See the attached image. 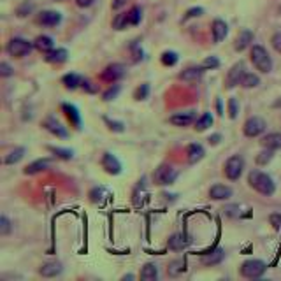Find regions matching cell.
I'll return each mask as SVG.
<instances>
[{"label":"cell","mask_w":281,"mask_h":281,"mask_svg":"<svg viewBox=\"0 0 281 281\" xmlns=\"http://www.w3.org/2000/svg\"><path fill=\"white\" fill-rule=\"evenodd\" d=\"M248 183L253 190H257L259 193L262 195H273L276 192V185H274L273 178H271L269 174L262 172V170H252L248 174Z\"/></svg>","instance_id":"obj_1"},{"label":"cell","mask_w":281,"mask_h":281,"mask_svg":"<svg viewBox=\"0 0 281 281\" xmlns=\"http://www.w3.org/2000/svg\"><path fill=\"white\" fill-rule=\"evenodd\" d=\"M252 62L255 65L257 70L264 72V74H269L271 70H273V60H271L269 53L264 46H253L252 48Z\"/></svg>","instance_id":"obj_2"},{"label":"cell","mask_w":281,"mask_h":281,"mask_svg":"<svg viewBox=\"0 0 281 281\" xmlns=\"http://www.w3.org/2000/svg\"><path fill=\"white\" fill-rule=\"evenodd\" d=\"M176 178H178V170L174 169L172 165H169V163H163V165H160L158 169H155V172H153V181L158 186L172 185V183L176 181Z\"/></svg>","instance_id":"obj_3"},{"label":"cell","mask_w":281,"mask_h":281,"mask_svg":"<svg viewBox=\"0 0 281 281\" xmlns=\"http://www.w3.org/2000/svg\"><path fill=\"white\" fill-rule=\"evenodd\" d=\"M267 266L266 262H262V260H257V259H252V260H246V262H243V266H241V274H243L244 278H250V280H255V278H260L264 273H266Z\"/></svg>","instance_id":"obj_4"},{"label":"cell","mask_w":281,"mask_h":281,"mask_svg":"<svg viewBox=\"0 0 281 281\" xmlns=\"http://www.w3.org/2000/svg\"><path fill=\"white\" fill-rule=\"evenodd\" d=\"M243 169H244V160H243V156L234 155V156H230V158L225 162L223 172H225V176L230 179V181H236V179L241 178V174H243Z\"/></svg>","instance_id":"obj_5"},{"label":"cell","mask_w":281,"mask_h":281,"mask_svg":"<svg viewBox=\"0 0 281 281\" xmlns=\"http://www.w3.org/2000/svg\"><path fill=\"white\" fill-rule=\"evenodd\" d=\"M32 48H33L32 42L25 41L21 37H14L7 42V53L11 56H14V58H21V56L28 55L32 51Z\"/></svg>","instance_id":"obj_6"},{"label":"cell","mask_w":281,"mask_h":281,"mask_svg":"<svg viewBox=\"0 0 281 281\" xmlns=\"http://www.w3.org/2000/svg\"><path fill=\"white\" fill-rule=\"evenodd\" d=\"M266 129H267L266 120L259 118V116H253V118L246 120V123L243 127V132L246 137H259L260 134H264Z\"/></svg>","instance_id":"obj_7"},{"label":"cell","mask_w":281,"mask_h":281,"mask_svg":"<svg viewBox=\"0 0 281 281\" xmlns=\"http://www.w3.org/2000/svg\"><path fill=\"white\" fill-rule=\"evenodd\" d=\"M244 74H246V67H244V63L243 62L236 63V65L229 70V74H227V81H225L227 88H234V86L241 85Z\"/></svg>","instance_id":"obj_8"},{"label":"cell","mask_w":281,"mask_h":281,"mask_svg":"<svg viewBox=\"0 0 281 281\" xmlns=\"http://www.w3.org/2000/svg\"><path fill=\"white\" fill-rule=\"evenodd\" d=\"M102 167H104V170L108 174H111V176H118V174L122 172V162H120L113 153H104Z\"/></svg>","instance_id":"obj_9"},{"label":"cell","mask_w":281,"mask_h":281,"mask_svg":"<svg viewBox=\"0 0 281 281\" xmlns=\"http://www.w3.org/2000/svg\"><path fill=\"white\" fill-rule=\"evenodd\" d=\"M125 76V67L120 65V63H113V65L106 67V70L102 72V79L106 81L113 83V81H118Z\"/></svg>","instance_id":"obj_10"},{"label":"cell","mask_w":281,"mask_h":281,"mask_svg":"<svg viewBox=\"0 0 281 281\" xmlns=\"http://www.w3.org/2000/svg\"><path fill=\"white\" fill-rule=\"evenodd\" d=\"M211 32H213V41H215V44H218V42H222L223 39L227 37L229 26H227V23L223 21V19H215L213 25H211Z\"/></svg>","instance_id":"obj_11"},{"label":"cell","mask_w":281,"mask_h":281,"mask_svg":"<svg viewBox=\"0 0 281 281\" xmlns=\"http://www.w3.org/2000/svg\"><path fill=\"white\" fill-rule=\"evenodd\" d=\"M169 122L176 127H188L195 122V113L193 111H186V113H176L169 118Z\"/></svg>","instance_id":"obj_12"},{"label":"cell","mask_w":281,"mask_h":281,"mask_svg":"<svg viewBox=\"0 0 281 281\" xmlns=\"http://www.w3.org/2000/svg\"><path fill=\"white\" fill-rule=\"evenodd\" d=\"M42 127H44L48 132H51L53 136H56V137H67V136H69V134H67V130L62 127V123H60L56 118H53V116L46 118L44 123H42Z\"/></svg>","instance_id":"obj_13"},{"label":"cell","mask_w":281,"mask_h":281,"mask_svg":"<svg viewBox=\"0 0 281 281\" xmlns=\"http://www.w3.org/2000/svg\"><path fill=\"white\" fill-rule=\"evenodd\" d=\"M232 188L230 186H225V185H215L211 186L209 190V197L213 200H227L232 197Z\"/></svg>","instance_id":"obj_14"},{"label":"cell","mask_w":281,"mask_h":281,"mask_svg":"<svg viewBox=\"0 0 281 281\" xmlns=\"http://www.w3.org/2000/svg\"><path fill=\"white\" fill-rule=\"evenodd\" d=\"M204 67H190V69L183 70L181 74L178 76L181 81H186V83H193V81H199L200 78H202L204 74Z\"/></svg>","instance_id":"obj_15"},{"label":"cell","mask_w":281,"mask_h":281,"mask_svg":"<svg viewBox=\"0 0 281 281\" xmlns=\"http://www.w3.org/2000/svg\"><path fill=\"white\" fill-rule=\"evenodd\" d=\"M204 155H206V151H204L202 144H199V142H193V144H190L186 148V158H188L190 163L200 162L204 158Z\"/></svg>","instance_id":"obj_16"},{"label":"cell","mask_w":281,"mask_h":281,"mask_svg":"<svg viewBox=\"0 0 281 281\" xmlns=\"http://www.w3.org/2000/svg\"><path fill=\"white\" fill-rule=\"evenodd\" d=\"M62 21V14L56 11H42L39 14V23L46 26H56L58 23Z\"/></svg>","instance_id":"obj_17"},{"label":"cell","mask_w":281,"mask_h":281,"mask_svg":"<svg viewBox=\"0 0 281 281\" xmlns=\"http://www.w3.org/2000/svg\"><path fill=\"white\" fill-rule=\"evenodd\" d=\"M62 273V264L60 262H46L41 266V269H39V274L44 278H55L58 276V274Z\"/></svg>","instance_id":"obj_18"},{"label":"cell","mask_w":281,"mask_h":281,"mask_svg":"<svg viewBox=\"0 0 281 281\" xmlns=\"http://www.w3.org/2000/svg\"><path fill=\"white\" fill-rule=\"evenodd\" d=\"M262 146L269 149H281V132H273L262 137Z\"/></svg>","instance_id":"obj_19"},{"label":"cell","mask_w":281,"mask_h":281,"mask_svg":"<svg viewBox=\"0 0 281 281\" xmlns=\"http://www.w3.org/2000/svg\"><path fill=\"white\" fill-rule=\"evenodd\" d=\"M253 41V32L252 30H241V33L237 35L236 39V44H234V48L237 49V51H243V49H246L250 46V42Z\"/></svg>","instance_id":"obj_20"},{"label":"cell","mask_w":281,"mask_h":281,"mask_svg":"<svg viewBox=\"0 0 281 281\" xmlns=\"http://www.w3.org/2000/svg\"><path fill=\"white\" fill-rule=\"evenodd\" d=\"M49 163H51V160H49V158H39V160H35V162L28 163V165L25 167V170H23V172L30 174V176H32V174H37V172H41V170L48 169Z\"/></svg>","instance_id":"obj_21"},{"label":"cell","mask_w":281,"mask_h":281,"mask_svg":"<svg viewBox=\"0 0 281 281\" xmlns=\"http://www.w3.org/2000/svg\"><path fill=\"white\" fill-rule=\"evenodd\" d=\"M88 197L93 204H102L108 197H111V193H109L108 188H104V186H95V188L90 190Z\"/></svg>","instance_id":"obj_22"},{"label":"cell","mask_w":281,"mask_h":281,"mask_svg":"<svg viewBox=\"0 0 281 281\" xmlns=\"http://www.w3.org/2000/svg\"><path fill=\"white\" fill-rule=\"evenodd\" d=\"M223 259H225V252H223V250H215L213 253L204 255L200 262H202L204 266H218Z\"/></svg>","instance_id":"obj_23"},{"label":"cell","mask_w":281,"mask_h":281,"mask_svg":"<svg viewBox=\"0 0 281 281\" xmlns=\"http://www.w3.org/2000/svg\"><path fill=\"white\" fill-rule=\"evenodd\" d=\"M62 109L65 111L67 118H69L70 122H72V125H74L76 129H79V127H81V118H79L78 109H76L74 106H72V104H63Z\"/></svg>","instance_id":"obj_24"},{"label":"cell","mask_w":281,"mask_h":281,"mask_svg":"<svg viewBox=\"0 0 281 281\" xmlns=\"http://www.w3.org/2000/svg\"><path fill=\"white\" fill-rule=\"evenodd\" d=\"M69 56L67 49H51L49 53H46V62L49 63H63Z\"/></svg>","instance_id":"obj_25"},{"label":"cell","mask_w":281,"mask_h":281,"mask_svg":"<svg viewBox=\"0 0 281 281\" xmlns=\"http://www.w3.org/2000/svg\"><path fill=\"white\" fill-rule=\"evenodd\" d=\"M33 46L41 53H49L53 49V39L48 37V35H39V37L33 41Z\"/></svg>","instance_id":"obj_26"},{"label":"cell","mask_w":281,"mask_h":281,"mask_svg":"<svg viewBox=\"0 0 281 281\" xmlns=\"http://www.w3.org/2000/svg\"><path fill=\"white\" fill-rule=\"evenodd\" d=\"M158 278V267L155 264H146L140 271V280L144 281H155Z\"/></svg>","instance_id":"obj_27"},{"label":"cell","mask_w":281,"mask_h":281,"mask_svg":"<svg viewBox=\"0 0 281 281\" xmlns=\"http://www.w3.org/2000/svg\"><path fill=\"white\" fill-rule=\"evenodd\" d=\"M62 83L65 85V88H69V90H74V88H78L79 85H83V79L79 78L78 74H74V72H70V74H65L62 78Z\"/></svg>","instance_id":"obj_28"},{"label":"cell","mask_w":281,"mask_h":281,"mask_svg":"<svg viewBox=\"0 0 281 281\" xmlns=\"http://www.w3.org/2000/svg\"><path fill=\"white\" fill-rule=\"evenodd\" d=\"M211 125H213V116H211V113H204L199 120H195L197 132H204V130H207Z\"/></svg>","instance_id":"obj_29"},{"label":"cell","mask_w":281,"mask_h":281,"mask_svg":"<svg viewBox=\"0 0 281 281\" xmlns=\"http://www.w3.org/2000/svg\"><path fill=\"white\" fill-rule=\"evenodd\" d=\"M186 244H188V241L185 239V236H181V234H174L172 237L169 239V248L170 250H183L186 248Z\"/></svg>","instance_id":"obj_30"},{"label":"cell","mask_w":281,"mask_h":281,"mask_svg":"<svg viewBox=\"0 0 281 281\" xmlns=\"http://www.w3.org/2000/svg\"><path fill=\"white\" fill-rule=\"evenodd\" d=\"M259 85H260L259 76L252 74V72H246L244 78H243V81H241V86H243V88H257Z\"/></svg>","instance_id":"obj_31"},{"label":"cell","mask_w":281,"mask_h":281,"mask_svg":"<svg viewBox=\"0 0 281 281\" xmlns=\"http://www.w3.org/2000/svg\"><path fill=\"white\" fill-rule=\"evenodd\" d=\"M23 155H25V148H16V149H12V151L9 153V155L4 158V163H7V165L18 163L19 160L23 158Z\"/></svg>","instance_id":"obj_32"},{"label":"cell","mask_w":281,"mask_h":281,"mask_svg":"<svg viewBox=\"0 0 281 281\" xmlns=\"http://www.w3.org/2000/svg\"><path fill=\"white\" fill-rule=\"evenodd\" d=\"M130 23H129V12H122V14H118L115 18V21H113V26H115L116 30H123L127 28Z\"/></svg>","instance_id":"obj_33"},{"label":"cell","mask_w":281,"mask_h":281,"mask_svg":"<svg viewBox=\"0 0 281 281\" xmlns=\"http://www.w3.org/2000/svg\"><path fill=\"white\" fill-rule=\"evenodd\" d=\"M140 19H142V11H140V7L134 5V7L129 11V23L130 25H139Z\"/></svg>","instance_id":"obj_34"},{"label":"cell","mask_w":281,"mask_h":281,"mask_svg":"<svg viewBox=\"0 0 281 281\" xmlns=\"http://www.w3.org/2000/svg\"><path fill=\"white\" fill-rule=\"evenodd\" d=\"M273 151L274 149H269V148H266L264 151H260L259 155H257V163H259V165H267V163L273 160Z\"/></svg>","instance_id":"obj_35"},{"label":"cell","mask_w":281,"mask_h":281,"mask_svg":"<svg viewBox=\"0 0 281 281\" xmlns=\"http://www.w3.org/2000/svg\"><path fill=\"white\" fill-rule=\"evenodd\" d=\"M49 151L55 153L58 158H63V160H70L72 156H74V153L70 151V149H63V148H55V146H49Z\"/></svg>","instance_id":"obj_36"},{"label":"cell","mask_w":281,"mask_h":281,"mask_svg":"<svg viewBox=\"0 0 281 281\" xmlns=\"http://www.w3.org/2000/svg\"><path fill=\"white\" fill-rule=\"evenodd\" d=\"M179 273H185V262L183 260H174L169 266V274L170 276H178Z\"/></svg>","instance_id":"obj_37"},{"label":"cell","mask_w":281,"mask_h":281,"mask_svg":"<svg viewBox=\"0 0 281 281\" xmlns=\"http://www.w3.org/2000/svg\"><path fill=\"white\" fill-rule=\"evenodd\" d=\"M162 63H163V65H167V67L176 65V63H178V55H176L174 51H165L162 55Z\"/></svg>","instance_id":"obj_38"},{"label":"cell","mask_w":281,"mask_h":281,"mask_svg":"<svg viewBox=\"0 0 281 281\" xmlns=\"http://www.w3.org/2000/svg\"><path fill=\"white\" fill-rule=\"evenodd\" d=\"M9 232H11V222H9L7 216L2 215V218H0V236H9Z\"/></svg>","instance_id":"obj_39"},{"label":"cell","mask_w":281,"mask_h":281,"mask_svg":"<svg viewBox=\"0 0 281 281\" xmlns=\"http://www.w3.org/2000/svg\"><path fill=\"white\" fill-rule=\"evenodd\" d=\"M118 93H120V86L115 85V86H111L108 92L104 93L102 97H104V100H106V102H109V100H115L116 97H118Z\"/></svg>","instance_id":"obj_40"},{"label":"cell","mask_w":281,"mask_h":281,"mask_svg":"<svg viewBox=\"0 0 281 281\" xmlns=\"http://www.w3.org/2000/svg\"><path fill=\"white\" fill-rule=\"evenodd\" d=\"M237 113H239V106H237V100L236 99H229V116H230V120H236L237 118Z\"/></svg>","instance_id":"obj_41"},{"label":"cell","mask_w":281,"mask_h":281,"mask_svg":"<svg viewBox=\"0 0 281 281\" xmlns=\"http://www.w3.org/2000/svg\"><path fill=\"white\" fill-rule=\"evenodd\" d=\"M148 93H149V86L148 85H140V88L136 90V99L137 100L148 99Z\"/></svg>","instance_id":"obj_42"},{"label":"cell","mask_w":281,"mask_h":281,"mask_svg":"<svg viewBox=\"0 0 281 281\" xmlns=\"http://www.w3.org/2000/svg\"><path fill=\"white\" fill-rule=\"evenodd\" d=\"M202 67L204 69H216V67H220V60L215 58V56H209V58L204 60Z\"/></svg>","instance_id":"obj_43"},{"label":"cell","mask_w":281,"mask_h":281,"mask_svg":"<svg viewBox=\"0 0 281 281\" xmlns=\"http://www.w3.org/2000/svg\"><path fill=\"white\" fill-rule=\"evenodd\" d=\"M104 120H106V123L109 125V129L115 130V132H123V130H125V125H123L122 122H111L109 118H104Z\"/></svg>","instance_id":"obj_44"},{"label":"cell","mask_w":281,"mask_h":281,"mask_svg":"<svg viewBox=\"0 0 281 281\" xmlns=\"http://www.w3.org/2000/svg\"><path fill=\"white\" fill-rule=\"evenodd\" d=\"M271 44H273V48L281 55V32L274 33L273 37H271Z\"/></svg>","instance_id":"obj_45"},{"label":"cell","mask_w":281,"mask_h":281,"mask_svg":"<svg viewBox=\"0 0 281 281\" xmlns=\"http://www.w3.org/2000/svg\"><path fill=\"white\" fill-rule=\"evenodd\" d=\"M204 14V9L202 7H192L186 11L185 14V19H190V18H195V16H202Z\"/></svg>","instance_id":"obj_46"},{"label":"cell","mask_w":281,"mask_h":281,"mask_svg":"<svg viewBox=\"0 0 281 281\" xmlns=\"http://www.w3.org/2000/svg\"><path fill=\"white\" fill-rule=\"evenodd\" d=\"M0 74L4 76V78H9V76H12V69H11V65H9L7 62L0 63Z\"/></svg>","instance_id":"obj_47"},{"label":"cell","mask_w":281,"mask_h":281,"mask_svg":"<svg viewBox=\"0 0 281 281\" xmlns=\"http://www.w3.org/2000/svg\"><path fill=\"white\" fill-rule=\"evenodd\" d=\"M269 220H271V225H273L274 229H280L281 227V215H271Z\"/></svg>","instance_id":"obj_48"},{"label":"cell","mask_w":281,"mask_h":281,"mask_svg":"<svg viewBox=\"0 0 281 281\" xmlns=\"http://www.w3.org/2000/svg\"><path fill=\"white\" fill-rule=\"evenodd\" d=\"M30 11H32V5H30V4H25L23 7L18 9V16H19V18H23V16H26V12H30Z\"/></svg>","instance_id":"obj_49"},{"label":"cell","mask_w":281,"mask_h":281,"mask_svg":"<svg viewBox=\"0 0 281 281\" xmlns=\"http://www.w3.org/2000/svg\"><path fill=\"white\" fill-rule=\"evenodd\" d=\"M93 2H95V0H76V4H78L79 7H90Z\"/></svg>","instance_id":"obj_50"},{"label":"cell","mask_w":281,"mask_h":281,"mask_svg":"<svg viewBox=\"0 0 281 281\" xmlns=\"http://www.w3.org/2000/svg\"><path fill=\"white\" fill-rule=\"evenodd\" d=\"M220 139H222V136H220V134H215V136H211L207 140H209V144H218Z\"/></svg>","instance_id":"obj_51"},{"label":"cell","mask_w":281,"mask_h":281,"mask_svg":"<svg viewBox=\"0 0 281 281\" xmlns=\"http://www.w3.org/2000/svg\"><path fill=\"white\" fill-rule=\"evenodd\" d=\"M123 4H125V0H115V2H113V9H120Z\"/></svg>","instance_id":"obj_52"},{"label":"cell","mask_w":281,"mask_h":281,"mask_svg":"<svg viewBox=\"0 0 281 281\" xmlns=\"http://www.w3.org/2000/svg\"><path fill=\"white\" fill-rule=\"evenodd\" d=\"M123 280H134L132 274H127V276H123Z\"/></svg>","instance_id":"obj_53"},{"label":"cell","mask_w":281,"mask_h":281,"mask_svg":"<svg viewBox=\"0 0 281 281\" xmlns=\"http://www.w3.org/2000/svg\"><path fill=\"white\" fill-rule=\"evenodd\" d=\"M278 11H280V14H281V5H280V9H278Z\"/></svg>","instance_id":"obj_54"},{"label":"cell","mask_w":281,"mask_h":281,"mask_svg":"<svg viewBox=\"0 0 281 281\" xmlns=\"http://www.w3.org/2000/svg\"><path fill=\"white\" fill-rule=\"evenodd\" d=\"M56 2H63V0H56Z\"/></svg>","instance_id":"obj_55"}]
</instances>
